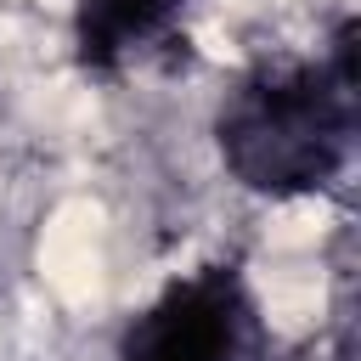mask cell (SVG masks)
Segmentation results:
<instances>
[{
	"instance_id": "3957f363",
	"label": "cell",
	"mask_w": 361,
	"mask_h": 361,
	"mask_svg": "<svg viewBox=\"0 0 361 361\" xmlns=\"http://www.w3.org/2000/svg\"><path fill=\"white\" fill-rule=\"evenodd\" d=\"M180 6L186 0H79L73 6L79 68H90V73L124 68L135 51H147L152 39L169 34V23L180 17Z\"/></svg>"
},
{
	"instance_id": "7a4b0ae2",
	"label": "cell",
	"mask_w": 361,
	"mask_h": 361,
	"mask_svg": "<svg viewBox=\"0 0 361 361\" xmlns=\"http://www.w3.org/2000/svg\"><path fill=\"white\" fill-rule=\"evenodd\" d=\"M254 305L231 265L169 282L118 338V361H248Z\"/></svg>"
},
{
	"instance_id": "6da1fadb",
	"label": "cell",
	"mask_w": 361,
	"mask_h": 361,
	"mask_svg": "<svg viewBox=\"0 0 361 361\" xmlns=\"http://www.w3.org/2000/svg\"><path fill=\"white\" fill-rule=\"evenodd\" d=\"M350 23L327 62H259L248 68L214 118L226 169L265 197H299L338 180L355 147V62Z\"/></svg>"
}]
</instances>
